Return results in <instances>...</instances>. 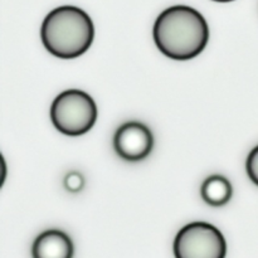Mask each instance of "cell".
I'll use <instances>...</instances> for the list:
<instances>
[{
    "mask_svg": "<svg viewBox=\"0 0 258 258\" xmlns=\"http://www.w3.org/2000/svg\"><path fill=\"white\" fill-rule=\"evenodd\" d=\"M209 28L198 10L175 5L164 10L154 25V40L166 57L186 60L203 52Z\"/></svg>",
    "mask_w": 258,
    "mask_h": 258,
    "instance_id": "cell-1",
    "label": "cell"
},
{
    "mask_svg": "<svg viewBox=\"0 0 258 258\" xmlns=\"http://www.w3.org/2000/svg\"><path fill=\"white\" fill-rule=\"evenodd\" d=\"M40 37L49 53L63 59L82 55L91 47L95 28L90 15L76 7H59L45 17Z\"/></svg>",
    "mask_w": 258,
    "mask_h": 258,
    "instance_id": "cell-2",
    "label": "cell"
},
{
    "mask_svg": "<svg viewBox=\"0 0 258 258\" xmlns=\"http://www.w3.org/2000/svg\"><path fill=\"white\" fill-rule=\"evenodd\" d=\"M97 107L90 95L80 90H68L57 96L50 107V120L62 134L80 136L92 128Z\"/></svg>",
    "mask_w": 258,
    "mask_h": 258,
    "instance_id": "cell-3",
    "label": "cell"
},
{
    "mask_svg": "<svg viewBox=\"0 0 258 258\" xmlns=\"http://www.w3.org/2000/svg\"><path fill=\"white\" fill-rule=\"evenodd\" d=\"M226 253L227 244L222 232L206 222L185 226L174 241L175 258H224Z\"/></svg>",
    "mask_w": 258,
    "mask_h": 258,
    "instance_id": "cell-4",
    "label": "cell"
},
{
    "mask_svg": "<svg viewBox=\"0 0 258 258\" xmlns=\"http://www.w3.org/2000/svg\"><path fill=\"white\" fill-rule=\"evenodd\" d=\"M154 136L150 128L138 121L123 123L113 138V148L117 155L126 161H140L150 155Z\"/></svg>",
    "mask_w": 258,
    "mask_h": 258,
    "instance_id": "cell-5",
    "label": "cell"
},
{
    "mask_svg": "<svg viewBox=\"0 0 258 258\" xmlns=\"http://www.w3.org/2000/svg\"><path fill=\"white\" fill-rule=\"evenodd\" d=\"M33 258H72L73 243L58 229H49L37 237L32 247Z\"/></svg>",
    "mask_w": 258,
    "mask_h": 258,
    "instance_id": "cell-6",
    "label": "cell"
},
{
    "mask_svg": "<svg viewBox=\"0 0 258 258\" xmlns=\"http://www.w3.org/2000/svg\"><path fill=\"white\" fill-rule=\"evenodd\" d=\"M202 198L212 207H222L228 203L233 196V188L227 178L212 175L204 180L201 189Z\"/></svg>",
    "mask_w": 258,
    "mask_h": 258,
    "instance_id": "cell-7",
    "label": "cell"
},
{
    "mask_svg": "<svg viewBox=\"0 0 258 258\" xmlns=\"http://www.w3.org/2000/svg\"><path fill=\"white\" fill-rule=\"evenodd\" d=\"M246 169L249 179L258 185V146L249 153L248 158H247Z\"/></svg>",
    "mask_w": 258,
    "mask_h": 258,
    "instance_id": "cell-8",
    "label": "cell"
},
{
    "mask_svg": "<svg viewBox=\"0 0 258 258\" xmlns=\"http://www.w3.org/2000/svg\"><path fill=\"white\" fill-rule=\"evenodd\" d=\"M85 185V179L77 171H72L64 178V186L70 191H80Z\"/></svg>",
    "mask_w": 258,
    "mask_h": 258,
    "instance_id": "cell-9",
    "label": "cell"
},
{
    "mask_svg": "<svg viewBox=\"0 0 258 258\" xmlns=\"http://www.w3.org/2000/svg\"><path fill=\"white\" fill-rule=\"evenodd\" d=\"M214 2H219V3H228V2H232V0H214Z\"/></svg>",
    "mask_w": 258,
    "mask_h": 258,
    "instance_id": "cell-10",
    "label": "cell"
}]
</instances>
